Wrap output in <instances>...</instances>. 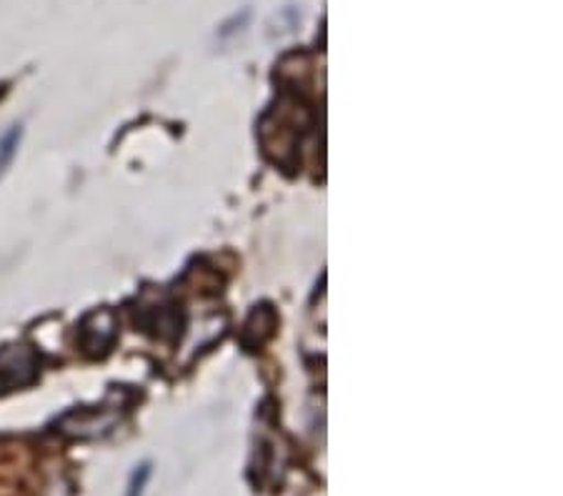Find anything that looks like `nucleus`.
I'll return each instance as SVG.
<instances>
[{
    "label": "nucleus",
    "mask_w": 563,
    "mask_h": 496,
    "mask_svg": "<svg viewBox=\"0 0 563 496\" xmlns=\"http://www.w3.org/2000/svg\"><path fill=\"white\" fill-rule=\"evenodd\" d=\"M18 143H21V129H18V125H11V129L0 135V174H3L5 166L13 161Z\"/></svg>",
    "instance_id": "obj_1"
}]
</instances>
